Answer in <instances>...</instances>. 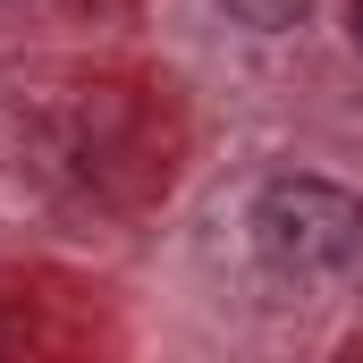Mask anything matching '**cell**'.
<instances>
[{"label": "cell", "mask_w": 363, "mask_h": 363, "mask_svg": "<svg viewBox=\"0 0 363 363\" xmlns=\"http://www.w3.org/2000/svg\"><path fill=\"white\" fill-rule=\"evenodd\" d=\"M254 254L279 279H338L363 262V194H347L338 178L287 169L254 194Z\"/></svg>", "instance_id": "1"}, {"label": "cell", "mask_w": 363, "mask_h": 363, "mask_svg": "<svg viewBox=\"0 0 363 363\" xmlns=\"http://www.w3.org/2000/svg\"><path fill=\"white\" fill-rule=\"evenodd\" d=\"M304 9H313V0H228V17H245V26H262V34H287Z\"/></svg>", "instance_id": "2"}, {"label": "cell", "mask_w": 363, "mask_h": 363, "mask_svg": "<svg viewBox=\"0 0 363 363\" xmlns=\"http://www.w3.org/2000/svg\"><path fill=\"white\" fill-rule=\"evenodd\" d=\"M355 43H363V0H355Z\"/></svg>", "instance_id": "3"}]
</instances>
